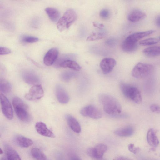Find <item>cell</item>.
I'll list each match as a JSON object with an SVG mask.
<instances>
[{"instance_id": "4", "label": "cell", "mask_w": 160, "mask_h": 160, "mask_svg": "<svg viewBox=\"0 0 160 160\" xmlns=\"http://www.w3.org/2000/svg\"><path fill=\"white\" fill-rule=\"evenodd\" d=\"M120 88L123 94L128 98L137 104L140 103L142 98L140 91L135 86L123 82L120 84Z\"/></svg>"}, {"instance_id": "11", "label": "cell", "mask_w": 160, "mask_h": 160, "mask_svg": "<svg viewBox=\"0 0 160 160\" xmlns=\"http://www.w3.org/2000/svg\"><path fill=\"white\" fill-rule=\"evenodd\" d=\"M58 54V51L56 48H52L45 54L43 58V62L48 66L52 65L56 60Z\"/></svg>"}, {"instance_id": "37", "label": "cell", "mask_w": 160, "mask_h": 160, "mask_svg": "<svg viewBox=\"0 0 160 160\" xmlns=\"http://www.w3.org/2000/svg\"><path fill=\"white\" fill-rule=\"evenodd\" d=\"M70 160H82L78 156L76 155H72L70 157Z\"/></svg>"}, {"instance_id": "17", "label": "cell", "mask_w": 160, "mask_h": 160, "mask_svg": "<svg viewBox=\"0 0 160 160\" xmlns=\"http://www.w3.org/2000/svg\"><path fill=\"white\" fill-rule=\"evenodd\" d=\"M65 118L68 124L72 130L76 133H79L81 131V128L77 120L70 115H67Z\"/></svg>"}, {"instance_id": "39", "label": "cell", "mask_w": 160, "mask_h": 160, "mask_svg": "<svg viewBox=\"0 0 160 160\" xmlns=\"http://www.w3.org/2000/svg\"><path fill=\"white\" fill-rule=\"evenodd\" d=\"M0 160H8L6 157H2L0 158Z\"/></svg>"}, {"instance_id": "34", "label": "cell", "mask_w": 160, "mask_h": 160, "mask_svg": "<svg viewBox=\"0 0 160 160\" xmlns=\"http://www.w3.org/2000/svg\"><path fill=\"white\" fill-rule=\"evenodd\" d=\"M72 75L73 74L70 72H65L62 74V78L64 81H68L71 79Z\"/></svg>"}, {"instance_id": "7", "label": "cell", "mask_w": 160, "mask_h": 160, "mask_svg": "<svg viewBox=\"0 0 160 160\" xmlns=\"http://www.w3.org/2000/svg\"><path fill=\"white\" fill-rule=\"evenodd\" d=\"M107 149V146L103 144H99L94 147L88 148L87 153L91 158L97 159H101Z\"/></svg>"}, {"instance_id": "41", "label": "cell", "mask_w": 160, "mask_h": 160, "mask_svg": "<svg viewBox=\"0 0 160 160\" xmlns=\"http://www.w3.org/2000/svg\"><path fill=\"white\" fill-rule=\"evenodd\" d=\"M159 40L160 41V36L159 37Z\"/></svg>"}, {"instance_id": "15", "label": "cell", "mask_w": 160, "mask_h": 160, "mask_svg": "<svg viewBox=\"0 0 160 160\" xmlns=\"http://www.w3.org/2000/svg\"><path fill=\"white\" fill-rule=\"evenodd\" d=\"M35 127L37 132L41 135L52 138L55 137L53 132L48 128L44 123L41 122H38L36 123Z\"/></svg>"}, {"instance_id": "33", "label": "cell", "mask_w": 160, "mask_h": 160, "mask_svg": "<svg viewBox=\"0 0 160 160\" xmlns=\"http://www.w3.org/2000/svg\"><path fill=\"white\" fill-rule=\"evenodd\" d=\"M151 111L157 113H160V106L156 104H152L150 106Z\"/></svg>"}, {"instance_id": "18", "label": "cell", "mask_w": 160, "mask_h": 160, "mask_svg": "<svg viewBox=\"0 0 160 160\" xmlns=\"http://www.w3.org/2000/svg\"><path fill=\"white\" fill-rule=\"evenodd\" d=\"M147 138L148 144L152 147H156L159 144V141L156 135V131L153 128H151L148 131Z\"/></svg>"}, {"instance_id": "22", "label": "cell", "mask_w": 160, "mask_h": 160, "mask_svg": "<svg viewBox=\"0 0 160 160\" xmlns=\"http://www.w3.org/2000/svg\"><path fill=\"white\" fill-rule=\"evenodd\" d=\"M59 66L61 67L68 68L77 71H79L81 69V67L76 62L69 59L62 61Z\"/></svg>"}, {"instance_id": "28", "label": "cell", "mask_w": 160, "mask_h": 160, "mask_svg": "<svg viewBox=\"0 0 160 160\" xmlns=\"http://www.w3.org/2000/svg\"><path fill=\"white\" fill-rule=\"evenodd\" d=\"M158 40L154 38H150L141 40L139 42V44L142 46L153 45L157 44Z\"/></svg>"}, {"instance_id": "23", "label": "cell", "mask_w": 160, "mask_h": 160, "mask_svg": "<svg viewBox=\"0 0 160 160\" xmlns=\"http://www.w3.org/2000/svg\"><path fill=\"white\" fill-rule=\"evenodd\" d=\"M133 128L131 126H127L118 128L114 132L116 135L121 137H129L134 132Z\"/></svg>"}, {"instance_id": "16", "label": "cell", "mask_w": 160, "mask_h": 160, "mask_svg": "<svg viewBox=\"0 0 160 160\" xmlns=\"http://www.w3.org/2000/svg\"><path fill=\"white\" fill-rule=\"evenodd\" d=\"M155 32L154 30H150L136 32L130 35L126 38L134 42L137 43L139 40L152 34Z\"/></svg>"}, {"instance_id": "5", "label": "cell", "mask_w": 160, "mask_h": 160, "mask_svg": "<svg viewBox=\"0 0 160 160\" xmlns=\"http://www.w3.org/2000/svg\"><path fill=\"white\" fill-rule=\"evenodd\" d=\"M77 18L76 13L73 9L67 10L58 20L57 24L58 29L62 32L68 28L76 21Z\"/></svg>"}, {"instance_id": "27", "label": "cell", "mask_w": 160, "mask_h": 160, "mask_svg": "<svg viewBox=\"0 0 160 160\" xmlns=\"http://www.w3.org/2000/svg\"><path fill=\"white\" fill-rule=\"evenodd\" d=\"M12 89L11 84L8 81L5 79L0 80V91L5 94H8L10 92Z\"/></svg>"}, {"instance_id": "10", "label": "cell", "mask_w": 160, "mask_h": 160, "mask_svg": "<svg viewBox=\"0 0 160 160\" xmlns=\"http://www.w3.org/2000/svg\"><path fill=\"white\" fill-rule=\"evenodd\" d=\"M116 64V60L111 58H105L101 61L100 66L103 73L107 74L111 72Z\"/></svg>"}, {"instance_id": "38", "label": "cell", "mask_w": 160, "mask_h": 160, "mask_svg": "<svg viewBox=\"0 0 160 160\" xmlns=\"http://www.w3.org/2000/svg\"><path fill=\"white\" fill-rule=\"evenodd\" d=\"M114 160H132L131 159L123 156L118 157L115 158Z\"/></svg>"}, {"instance_id": "14", "label": "cell", "mask_w": 160, "mask_h": 160, "mask_svg": "<svg viewBox=\"0 0 160 160\" xmlns=\"http://www.w3.org/2000/svg\"><path fill=\"white\" fill-rule=\"evenodd\" d=\"M22 76L24 81L28 84H35L38 83L40 81L38 76L32 71H24L22 74Z\"/></svg>"}, {"instance_id": "12", "label": "cell", "mask_w": 160, "mask_h": 160, "mask_svg": "<svg viewBox=\"0 0 160 160\" xmlns=\"http://www.w3.org/2000/svg\"><path fill=\"white\" fill-rule=\"evenodd\" d=\"M56 95L58 101L63 104L67 103L69 100V96L62 87L59 85L56 88Z\"/></svg>"}, {"instance_id": "25", "label": "cell", "mask_w": 160, "mask_h": 160, "mask_svg": "<svg viewBox=\"0 0 160 160\" xmlns=\"http://www.w3.org/2000/svg\"><path fill=\"white\" fill-rule=\"evenodd\" d=\"M45 11L49 18L53 22H56L59 19L60 14L56 8L52 7H47Z\"/></svg>"}, {"instance_id": "2", "label": "cell", "mask_w": 160, "mask_h": 160, "mask_svg": "<svg viewBox=\"0 0 160 160\" xmlns=\"http://www.w3.org/2000/svg\"><path fill=\"white\" fill-rule=\"evenodd\" d=\"M12 103L18 118L23 122H29L31 119V117L28 112V107L27 104L18 97L13 98Z\"/></svg>"}, {"instance_id": "35", "label": "cell", "mask_w": 160, "mask_h": 160, "mask_svg": "<svg viewBox=\"0 0 160 160\" xmlns=\"http://www.w3.org/2000/svg\"><path fill=\"white\" fill-rule=\"evenodd\" d=\"M11 51L8 48L3 47H0V54L5 55L10 53Z\"/></svg>"}, {"instance_id": "24", "label": "cell", "mask_w": 160, "mask_h": 160, "mask_svg": "<svg viewBox=\"0 0 160 160\" xmlns=\"http://www.w3.org/2000/svg\"><path fill=\"white\" fill-rule=\"evenodd\" d=\"M145 55L149 57H154L160 55V46L149 47L142 51Z\"/></svg>"}, {"instance_id": "29", "label": "cell", "mask_w": 160, "mask_h": 160, "mask_svg": "<svg viewBox=\"0 0 160 160\" xmlns=\"http://www.w3.org/2000/svg\"><path fill=\"white\" fill-rule=\"evenodd\" d=\"M21 40L23 43H29L36 42L38 41L39 39L34 36L24 35L21 37Z\"/></svg>"}, {"instance_id": "21", "label": "cell", "mask_w": 160, "mask_h": 160, "mask_svg": "<svg viewBox=\"0 0 160 160\" xmlns=\"http://www.w3.org/2000/svg\"><path fill=\"white\" fill-rule=\"evenodd\" d=\"M121 48L122 50L127 52H131L135 51L138 48V44L126 38L122 42Z\"/></svg>"}, {"instance_id": "36", "label": "cell", "mask_w": 160, "mask_h": 160, "mask_svg": "<svg viewBox=\"0 0 160 160\" xmlns=\"http://www.w3.org/2000/svg\"><path fill=\"white\" fill-rule=\"evenodd\" d=\"M155 23L157 27L160 28V14L157 15L155 19Z\"/></svg>"}, {"instance_id": "1", "label": "cell", "mask_w": 160, "mask_h": 160, "mask_svg": "<svg viewBox=\"0 0 160 160\" xmlns=\"http://www.w3.org/2000/svg\"><path fill=\"white\" fill-rule=\"evenodd\" d=\"M98 98L106 113L112 115L121 113V106L118 100L113 96L108 94H102L99 96Z\"/></svg>"}, {"instance_id": "32", "label": "cell", "mask_w": 160, "mask_h": 160, "mask_svg": "<svg viewBox=\"0 0 160 160\" xmlns=\"http://www.w3.org/2000/svg\"><path fill=\"white\" fill-rule=\"evenodd\" d=\"M128 149L129 151L134 154L138 153L140 150V148L136 147L134 144H130L128 145Z\"/></svg>"}, {"instance_id": "20", "label": "cell", "mask_w": 160, "mask_h": 160, "mask_svg": "<svg viewBox=\"0 0 160 160\" xmlns=\"http://www.w3.org/2000/svg\"><path fill=\"white\" fill-rule=\"evenodd\" d=\"M4 150L6 157L8 160H21L16 151L8 145H5Z\"/></svg>"}, {"instance_id": "13", "label": "cell", "mask_w": 160, "mask_h": 160, "mask_svg": "<svg viewBox=\"0 0 160 160\" xmlns=\"http://www.w3.org/2000/svg\"><path fill=\"white\" fill-rule=\"evenodd\" d=\"M146 16V14L143 11L138 9H134L129 12L128 19L131 22H136L144 19Z\"/></svg>"}, {"instance_id": "19", "label": "cell", "mask_w": 160, "mask_h": 160, "mask_svg": "<svg viewBox=\"0 0 160 160\" xmlns=\"http://www.w3.org/2000/svg\"><path fill=\"white\" fill-rule=\"evenodd\" d=\"M14 140L16 144L22 148L28 147L33 143L31 139L21 135L15 136Z\"/></svg>"}, {"instance_id": "42", "label": "cell", "mask_w": 160, "mask_h": 160, "mask_svg": "<svg viewBox=\"0 0 160 160\" xmlns=\"http://www.w3.org/2000/svg\"></svg>"}, {"instance_id": "8", "label": "cell", "mask_w": 160, "mask_h": 160, "mask_svg": "<svg viewBox=\"0 0 160 160\" xmlns=\"http://www.w3.org/2000/svg\"><path fill=\"white\" fill-rule=\"evenodd\" d=\"M44 95L42 86L40 84H35L30 88L29 92L25 95V98L27 100L33 101L41 99Z\"/></svg>"}, {"instance_id": "26", "label": "cell", "mask_w": 160, "mask_h": 160, "mask_svg": "<svg viewBox=\"0 0 160 160\" xmlns=\"http://www.w3.org/2000/svg\"><path fill=\"white\" fill-rule=\"evenodd\" d=\"M31 153L32 157L36 160H47L46 156L38 148H32L31 151Z\"/></svg>"}, {"instance_id": "40", "label": "cell", "mask_w": 160, "mask_h": 160, "mask_svg": "<svg viewBox=\"0 0 160 160\" xmlns=\"http://www.w3.org/2000/svg\"><path fill=\"white\" fill-rule=\"evenodd\" d=\"M3 151H2V149L1 148H0V153L1 154H2L3 153Z\"/></svg>"}, {"instance_id": "9", "label": "cell", "mask_w": 160, "mask_h": 160, "mask_svg": "<svg viewBox=\"0 0 160 160\" xmlns=\"http://www.w3.org/2000/svg\"><path fill=\"white\" fill-rule=\"evenodd\" d=\"M0 103L2 111L5 117L9 120L13 117L12 106L7 98L3 94H0Z\"/></svg>"}, {"instance_id": "3", "label": "cell", "mask_w": 160, "mask_h": 160, "mask_svg": "<svg viewBox=\"0 0 160 160\" xmlns=\"http://www.w3.org/2000/svg\"><path fill=\"white\" fill-rule=\"evenodd\" d=\"M154 70V67L152 64L138 62L132 69V75L133 77L137 78H144L152 75Z\"/></svg>"}, {"instance_id": "6", "label": "cell", "mask_w": 160, "mask_h": 160, "mask_svg": "<svg viewBox=\"0 0 160 160\" xmlns=\"http://www.w3.org/2000/svg\"><path fill=\"white\" fill-rule=\"evenodd\" d=\"M80 114L85 117H88L94 119H98L102 117L101 111L96 107L88 105L82 108L80 111Z\"/></svg>"}, {"instance_id": "30", "label": "cell", "mask_w": 160, "mask_h": 160, "mask_svg": "<svg viewBox=\"0 0 160 160\" xmlns=\"http://www.w3.org/2000/svg\"><path fill=\"white\" fill-rule=\"evenodd\" d=\"M103 37V35L101 33H94L88 36L87 41H91L101 39Z\"/></svg>"}, {"instance_id": "31", "label": "cell", "mask_w": 160, "mask_h": 160, "mask_svg": "<svg viewBox=\"0 0 160 160\" xmlns=\"http://www.w3.org/2000/svg\"><path fill=\"white\" fill-rule=\"evenodd\" d=\"M99 15L100 17L102 18L103 19H107L109 17L110 15V12L107 9H103L100 11Z\"/></svg>"}]
</instances>
